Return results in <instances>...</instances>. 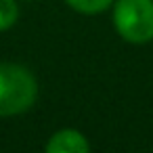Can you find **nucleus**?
<instances>
[{
    "mask_svg": "<svg viewBox=\"0 0 153 153\" xmlns=\"http://www.w3.org/2000/svg\"><path fill=\"white\" fill-rule=\"evenodd\" d=\"M38 84L30 69L15 63H0V115H17L36 101Z\"/></svg>",
    "mask_w": 153,
    "mask_h": 153,
    "instance_id": "1",
    "label": "nucleus"
},
{
    "mask_svg": "<svg viewBox=\"0 0 153 153\" xmlns=\"http://www.w3.org/2000/svg\"><path fill=\"white\" fill-rule=\"evenodd\" d=\"M113 23L126 42L145 44L153 40V0H117Z\"/></svg>",
    "mask_w": 153,
    "mask_h": 153,
    "instance_id": "2",
    "label": "nucleus"
},
{
    "mask_svg": "<svg viewBox=\"0 0 153 153\" xmlns=\"http://www.w3.org/2000/svg\"><path fill=\"white\" fill-rule=\"evenodd\" d=\"M46 153H90L88 140L78 130H59L51 136Z\"/></svg>",
    "mask_w": 153,
    "mask_h": 153,
    "instance_id": "3",
    "label": "nucleus"
},
{
    "mask_svg": "<svg viewBox=\"0 0 153 153\" xmlns=\"http://www.w3.org/2000/svg\"><path fill=\"white\" fill-rule=\"evenodd\" d=\"M65 2L71 7V9H76V11H80V13H86V15H94V13H101V11H105L113 0H65Z\"/></svg>",
    "mask_w": 153,
    "mask_h": 153,
    "instance_id": "4",
    "label": "nucleus"
},
{
    "mask_svg": "<svg viewBox=\"0 0 153 153\" xmlns=\"http://www.w3.org/2000/svg\"><path fill=\"white\" fill-rule=\"evenodd\" d=\"M17 17H19V7L15 4V0H0V32L15 25Z\"/></svg>",
    "mask_w": 153,
    "mask_h": 153,
    "instance_id": "5",
    "label": "nucleus"
}]
</instances>
